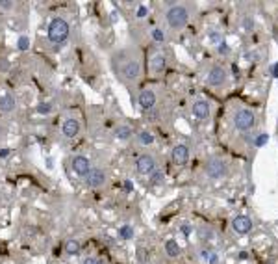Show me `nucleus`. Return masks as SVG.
Here are the masks:
<instances>
[{"label": "nucleus", "mask_w": 278, "mask_h": 264, "mask_svg": "<svg viewBox=\"0 0 278 264\" xmlns=\"http://www.w3.org/2000/svg\"><path fill=\"white\" fill-rule=\"evenodd\" d=\"M154 134H152L151 130H141L139 134H137V142H139V145H145V147H149V145L154 144Z\"/></svg>", "instance_id": "18"}, {"label": "nucleus", "mask_w": 278, "mask_h": 264, "mask_svg": "<svg viewBox=\"0 0 278 264\" xmlns=\"http://www.w3.org/2000/svg\"><path fill=\"white\" fill-rule=\"evenodd\" d=\"M61 132L65 138H76L80 134V121L75 119V117H69V119L63 121L61 125Z\"/></svg>", "instance_id": "13"}, {"label": "nucleus", "mask_w": 278, "mask_h": 264, "mask_svg": "<svg viewBox=\"0 0 278 264\" xmlns=\"http://www.w3.org/2000/svg\"><path fill=\"white\" fill-rule=\"evenodd\" d=\"M156 91L154 89H143L141 91V95H139V104L143 106L145 110H151V108H154L156 106Z\"/></svg>", "instance_id": "14"}, {"label": "nucleus", "mask_w": 278, "mask_h": 264, "mask_svg": "<svg viewBox=\"0 0 278 264\" xmlns=\"http://www.w3.org/2000/svg\"><path fill=\"white\" fill-rule=\"evenodd\" d=\"M15 106H17V101H15V97H13V95H9V93L0 95V112L9 114V112L15 110Z\"/></svg>", "instance_id": "16"}, {"label": "nucleus", "mask_w": 278, "mask_h": 264, "mask_svg": "<svg viewBox=\"0 0 278 264\" xmlns=\"http://www.w3.org/2000/svg\"><path fill=\"white\" fill-rule=\"evenodd\" d=\"M82 264H101V261H99L97 257H85Z\"/></svg>", "instance_id": "29"}, {"label": "nucleus", "mask_w": 278, "mask_h": 264, "mask_svg": "<svg viewBox=\"0 0 278 264\" xmlns=\"http://www.w3.org/2000/svg\"><path fill=\"white\" fill-rule=\"evenodd\" d=\"M69 37V25L65 19L56 17L51 21L49 25V39H51L54 45H61L65 43Z\"/></svg>", "instance_id": "3"}, {"label": "nucleus", "mask_w": 278, "mask_h": 264, "mask_svg": "<svg viewBox=\"0 0 278 264\" xmlns=\"http://www.w3.org/2000/svg\"><path fill=\"white\" fill-rule=\"evenodd\" d=\"M256 125V114L249 108H241L234 114V127L241 132H247Z\"/></svg>", "instance_id": "4"}, {"label": "nucleus", "mask_w": 278, "mask_h": 264, "mask_svg": "<svg viewBox=\"0 0 278 264\" xmlns=\"http://www.w3.org/2000/svg\"><path fill=\"white\" fill-rule=\"evenodd\" d=\"M149 67H151L152 75H161V73L165 71V67H167V60H165L163 52L156 51L154 54H152L151 60H149Z\"/></svg>", "instance_id": "10"}, {"label": "nucleus", "mask_w": 278, "mask_h": 264, "mask_svg": "<svg viewBox=\"0 0 278 264\" xmlns=\"http://www.w3.org/2000/svg\"><path fill=\"white\" fill-rule=\"evenodd\" d=\"M6 154H8V151H6V149H4V151H0V156H6Z\"/></svg>", "instance_id": "34"}, {"label": "nucleus", "mask_w": 278, "mask_h": 264, "mask_svg": "<svg viewBox=\"0 0 278 264\" xmlns=\"http://www.w3.org/2000/svg\"><path fill=\"white\" fill-rule=\"evenodd\" d=\"M115 136H117L119 140H130L132 128L128 127V125H121V127H117V130H115Z\"/></svg>", "instance_id": "19"}, {"label": "nucleus", "mask_w": 278, "mask_h": 264, "mask_svg": "<svg viewBox=\"0 0 278 264\" xmlns=\"http://www.w3.org/2000/svg\"><path fill=\"white\" fill-rule=\"evenodd\" d=\"M243 28L245 30H253L254 28V21L251 17H245L243 19Z\"/></svg>", "instance_id": "26"}, {"label": "nucleus", "mask_w": 278, "mask_h": 264, "mask_svg": "<svg viewBox=\"0 0 278 264\" xmlns=\"http://www.w3.org/2000/svg\"><path fill=\"white\" fill-rule=\"evenodd\" d=\"M37 114H41V116H51L52 102H39V104H37Z\"/></svg>", "instance_id": "23"}, {"label": "nucleus", "mask_w": 278, "mask_h": 264, "mask_svg": "<svg viewBox=\"0 0 278 264\" xmlns=\"http://www.w3.org/2000/svg\"><path fill=\"white\" fill-rule=\"evenodd\" d=\"M199 236H201L202 240H211V238H213V231L202 227V229H201V233H199Z\"/></svg>", "instance_id": "25"}, {"label": "nucleus", "mask_w": 278, "mask_h": 264, "mask_svg": "<svg viewBox=\"0 0 278 264\" xmlns=\"http://www.w3.org/2000/svg\"><path fill=\"white\" fill-rule=\"evenodd\" d=\"M152 35H154V39H156V41H163V37H165L161 30H154V32H152Z\"/></svg>", "instance_id": "30"}, {"label": "nucleus", "mask_w": 278, "mask_h": 264, "mask_svg": "<svg viewBox=\"0 0 278 264\" xmlns=\"http://www.w3.org/2000/svg\"><path fill=\"white\" fill-rule=\"evenodd\" d=\"M135 170L139 175H149L151 177L152 173L156 171V158L152 154H141L135 162Z\"/></svg>", "instance_id": "6"}, {"label": "nucleus", "mask_w": 278, "mask_h": 264, "mask_svg": "<svg viewBox=\"0 0 278 264\" xmlns=\"http://www.w3.org/2000/svg\"><path fill=\"white\" fill-rule=\"evenodd\" d=\"M225 80H227V69L221 67V65H215V67L210 69V73H208V77H206V82L213 88H217V86H223L225 84Z\"/></svg>", "instance_id": "9"}, {"label": "nucleus", "mask_w": 278, "mask_h": 264, "mask_svg": "<svg viewBox=\"0 0 278 264\" xmlns=\"http://www.w3.org/2000/svg\"><path fill=\"white\" fill-rule=\"evenodd\" d=\"M232 229L237 235H249L251 229H253V220L249 216H236L232 220Z\"/></svg>", "instance_id": "11"}, {"label": "nucleus", "mask_w": 278, "mask_h": 264, "mask_svg": "<svg viewBox=\"0 0 278 264\" xmlns=\"http://www.w3.org/2000/svg\"><path fill=\"white\" fill-rule=\"evenodd\" d=\"M119 236L123 240H130L134 236V227H132V225H123V227L119 229Z\"/></svg>", "instance_id": "22"}, {"label": "nucleus", "mask_w": 278, "mask_h": 264, "mask_svg": "<svg viewBox=\"0 0 278 264\" xmlns=\"http://www.w3.org/2000/svg\"><path fill=\"white\" fill-rule=\"evenodd\" d=\"M151 182L152 184H160V182H163V171H154L151 175Z\"/></svg>", "instance_id": "24"}, {"label": "nucleus", "mask_w": 278, "mask_h": 264, "mask_svg": "<svg viewBox=\"0 0 278 264\" xmlns=\"http://www.w3.org/2000/svg\"><path fill=\"white\" fill-rule=\"evenodd\" d=\"M208 37H210V41H211V43H219L221 39H223V37H221V35L217 34V32H208Z\"/></svg>", "instance_id": "27"}, {"label": "nucleus", "mask_w": 278, "mask_h": 264, "mask_svg": "<svg viewBox=\"0 0 278 264\" xmlns=\"http://www.w3.org/2000/svg\"><path fill=\"white\" fill-rule=\"evenodd\" d=\"M80 242L78 240H69L67 244H65V251H67L69 255H78L80 253Z\"/></svg>", "instance_id": "21"}, {"label": "nucleus", "mask_w": 278, "mask_h": 264, "mask_svg": "<svg viewBox=\"0 0 278 264\" xmlns=\"http://www.w3.org/2000/svg\"><path fill=\"white\" fill-rule=\"evenodd\" d=\"M13 6H15L13 2H6V0H0V9H4V11H6V9H11Z\"/></svg>", "instance_id": "28"}, {"label": "nucleus", "mask_w": 278, "mask_h": 264, "mask_svg": "<svg viewBox=\"0 0 278 264\" xmlns=\"http://www.w3.org/2000/svg\"><path fill=\"white\" fill-rule=\"evenodd\" d=\"M171 158H173V162L177 164V166H182V164L187 162V158H189V149H187V145H175L173 147V151H171Z\"/></svg>", "instance_id": "12"}, {"label": "nucleus", "mask_w": 278, "mask_h": 264, "mask_svg": "<svg viewBox=\"0 0 278 264\" xmlns=\"http://www.w3.org/2000/svg\"><path fill=\"white\" fill-rule=\"evenodd\" d=\"M191 112H193V116L197 119H208L210 117V104L206 101H197L193 104Z\"/></svg>", "instance_id": "15"}, {"label": "nucleus", "mask_w": 278, "mask_h": 264, "mask_svg": "<svg viewBox=\"0 0 278 264\" xmlns=\"http://www.w3.org/2000/svg\"><path fill=\"white\" fill-rule=\"evenodd\" d=\"M182 233H184L185 236H187V235L191 233V227H189V225H182Z\"/></svg>", "instance_id": "32"}, {"label": "nucleus", "mask_w": 278, "mask_h": 264, "mask_svg": "<svg viewBox=\"0 0 278 264\" xmlns=\"http://www.w3.org/2000/svg\"><path fill=\"white\" fill-rule=\"evenodd\" d=\"M263 142H267V136H265V134H261V136L256 140V145L260 147V145H263Z\"/></svg>", "instance_id": "31"}, {"label": "nucleus", "mask_w": 278, "mask_h": 264, "mask_svg": "<svg viewBox=\"0 0 278 264\" xmlns=\"http://www.w3.org/2000/svg\"><path fill=\"white\" fill-rule=\"evenodd\" d=\"M163 247H165V253H167V257H171V259H177V257L180 255V246H178L177 240H167Z\"/></svg>", "instance_id": "17"}, {"label": "nucleus", "mask_w": 278, "mask_h": 264, "mask_svg": "<svg viewBox=\"0 0 278 264\" xmlns=\"http://www.w3.org/2000/svg\"><path fill=\"white\" fill-rule=\"evenodd\" d=\"M71 166H73V171H75L78 177H87V173L91 171V162H89V158L84 156V154L75 156Z\"/></svg>", "instance_id": "8"}, {"label": "nucleus", "mask_w": 278, "mask_h": 264, "mask_svg": "<svg viewBox=\"0 0 278 264\" xmlns=\"http://www.w3.org/2000/svg\"><path fill=\"white\" fill-rule=\"evenodd\" d=\"M202 259L206 261L208 264H217L219 263V257H217V253L215 251H211V249H202Z\"/></svg>", "instance_id": "20"}, {"label": "nucleus", "mask_w": 278, "mask_h": 264, "mask_svg": "<svg viewBox=\"0 0 278 264\" xmlns=\"http://www.w3.org/2000/svg\"><path fill=\"white\" fill-rule=\"evenodd\" d=\"M206 175L210 177V179H221V177H225L228 171V166L225 160H221V158H210L208 162H206Z\"/></svg>", "instance_id": "5"}, {"label": "nucleus", "mask_w": 278, "mask_h": 264, "mask_svg": "<svg viewBox=\"0 0 278 264\" xmlns=\"http://www.w3.org/2000/svg\"><path fill=\"white\" fill-rule=\"evenodd\" d=\"M165 19L173 30H182L189 21V9L185 8L184 4H173V6H169Z\"/></svg>", "instance_id": "2"}, {"label": "nucleus", "mask_w": 278, "mask_h": 264, "mask_svg": "<svg viewBox=\"0 0 278 264\" xmlns=\"http://www.w3.org/2000/svg\"><path fill=\"white\" fill-rule=\"evenodd\" d=\"M147 15V8H139V11H137V17H145Z\"/></svg>", "instance_id": "33"}, {"label": "nucleus", "mask_w": 278, "mask_h": 264, "mask_svg": "<svg viewBox=\"0 0 278 264\" xmlns=\"http://www.w3.org/2000/svg\"><path fill=\"white\" fill-rule=\"evenodd\" d=\"M113 69L125 82H135L141 77V58L137 52H117L113 58Z\"/></svg>", "instance_id": "1"}, {"label": "nucleus", "mask_w": 278, "mask_h": 264, "mask_svg": "<svg viewBox=\"0 0 278 264\" xmlns=\"http://www.w3.org/2000/svg\"><path fill=\"white\" fill-rule=\"evenodd\" d=\"M106 180H108V175H106V171L101 170V168H97V170H91L87 173V177H85V184L89 188H102L106 184Z\"/></svg>", "instance_id": "7"}]
</instances>
